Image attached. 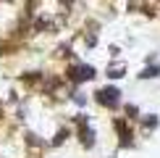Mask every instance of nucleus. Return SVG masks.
I'll use <instances>...</instances> for the list:
<instances>
[{
	"label": "nucleus",
	"instance_id": "1",
	"mask_svg": "<svg viewBox=\"0 0 160 158\" xmlns=\"http://www.w3.org/2000/svg\"><path fill=\"white\" fill-rule=\"evenodd\" d=\"M97 103H102V105H108V108H113V105H118V90H100L97 92Z\"/></svg>",
	"mask_w": 160,
	"mask_h": 158
}]
</instances>
